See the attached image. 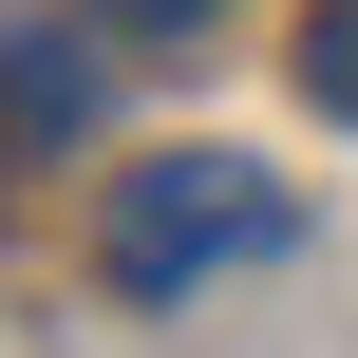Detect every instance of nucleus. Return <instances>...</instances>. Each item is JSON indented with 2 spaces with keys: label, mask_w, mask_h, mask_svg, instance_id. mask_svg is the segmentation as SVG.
<instances>
[{
  "label": "nucleus",
  "mask_w": 358,
  "mask_h": 358,
  "mask_svg": "<svg viewBox=\"0 0 358 358\" xmlns=\"http://www.w3.org/2000/svg\"><path fill=\"white\" fill-rule=\"evenodd\" d=\"M283 227H302V189H283V170H245V151H151V170H113V227H94V264H113L132 302H189V283L264 264Z\"/></svg>",
  "instance_id": "nucleus-1"
},
{
  "label": "nucleus",
  "mask_w": 358,
  "mask_h": 358,
  "mask_svg": "<svg viewBox=\"0 0 358 358\" xmlns=\"http://www.w3.org/2000/svg\"><path fill=\"white\" fill-rule=\"evenodd\" d=\"M94 132V57L57 19H0V151H76Z\"/></svg>",
  "instance_id": "nucleus-2"
},
{
  "label": "nucleus",
  "mask_w": 358,
  "mask_h": 358,
  "mask_svg": "<svg viewBox=\"0 0 358 358\" xmlns=\"http://www.w3.org/2000/svg\"><path fill=\"white\" fill-rule=\"evenodd\" d=\"M302 94L358 132V0H321V19H302Z\"/></svg>",
  "instance_id": "nucleus-3"
},
{
  "label": "nucleus",
  "mask_w": 358,
  "mask_h": 358,
  "mask_svg": "<svg viewBox=\"0 0 358 358\" xmlns=\"http://www.w3.org/2000/svg\"><path fill=\"white\" fill-rule=\"evenodd\" d=\"M76 19H113V38H208L227 0H76Z\"/></svg>",
  "instance_id": "nucleus-4"
}]
</instances>
